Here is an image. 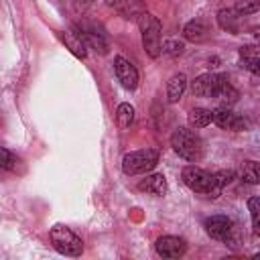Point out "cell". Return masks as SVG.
I'll return each mask as SVG.
<instances>
[{"instance_id":"1","label":"cell","mask_w":260,"mask_h":260,"mask_svg":"<svg viewBox=\"0 0 260 260\" xmlns=\"http://www.w3.org/2000/svg\"><path fill=\"white\" fill-rule=\"evenodd\" d=\"M171 146L181 158L189 162H197L203 156V140L191 128H177L171 134Z\"/></svg>"},{"instance_id":"2","label":"cell","mask_w":260,"mask_h":260,"mask_svg":"<svg viewBox=\"0 0 260 260\" xmlns=\"http://www.w3.org/2000/svg\"><path fill=\"white\" fill-rule=\"evenodd\" d=\"M138 28H140V35H142V47L146 51V55L150 59H156L160 53H162V45H160V32H162V24L160 20L150 14L148 10L138 18Z\"/></svg>"},{"instance_id":"3","label":"cell","mask_w":260,"mask_h":260,"mask_svg":"<svg viewBox=\"0 0 260 260\" xmlns=\"http://www.w3.org/2000/svg\"><path fill=\"white\" fill-rule=\"evenodd\" d=\"M160 158V150L158 148H140V150H132L126 152L122 158V171L126 175H142L148 173L150 169L156 167Z\"/></svg>"},{"instance_id":"4","label":"cell","mask_w":260,"mask_h":260,"mask_svg":"<svg viewBox=\"0 0 260 260\" xmlns=\"http://www.w3.org/2000/svg\"><path fill=\"white\" fill-rule=\"evenodd\" d=\"M49 240H51L53 248H55L59 254H63V256L77 258V256H81V252H83V242H81V238H79L73 230H69L67 225H53L51 232H49Z\"/></svg>"},{"instance_id":"5","label":"cell","mask_w":260,"mask_h":260,"mask_svg":"<svg viewBox=\"0 0 260 260\" xmlns=\"http://www.w3.org/2000/svg\"><path fill=\"white\" fill-rule=\"evenodd\" d=\"M181 177H183V183L191 191L201 193V195L215 197V179H213V173H207L205 169H199L195 165H189V167L183 169Z\"/></svg>"},{"instance_id":"6","label":"cell","mask_w":260,"mask_h":260,"mask_svg":"<svg viewBox=\"0 0 260 260\" xmlns=\"http://www.w3.org/2000/svg\"><path fill=\"white\" fill-rule=\"evenodd\" d=\"M154 250L160 258H181L187 252V242L179 236H160L154 242Z\"/></svg>"},{"instance_id":"7","label":"cell","mask_w":260,"mask_h":260,"mask_svg":"<svg viewBox=\"0 0 260 260\" xmlns=\"http://www.w3.org/2000/svg\"><path fill=\"white\" fill-rule=\"evenodd\" d=\"M114 73H116V77H118V81L124 89H136L138 87V71L122 55H118L114 59Z\"/></svg>"},{"instance_id":"8","label":"cell","mask_w":260,"mask_h":260,"mask_svg":"<svg viewBox=\"0 0 260 260\" xmlns=\"http://www.w3.org/2000/svg\"><path fill=\"white\" fill-rule=\"evenodd\" d=\"M110 8H114L122 18L138 22V18L146 12L144 0H106Z\"/></svg>"},{"instance_id":"9","label":"cell","mask_w":260,"mask_h":260,"mask_svg":"<svg viewBox=\"0 0 260 260\" xmlns=\"http://www.w3.org/2000/svg\"><path fill=\"white\" fill-rule=\"evenodd\" d=\"M213 124H217L221 130H232V132H240L246 128V122L238 114H234L230 106H219L213 110Z\"/></svg>"},{"instance_id":"10","label":"cell","mask_w":260,"mask_h":260,"mask_svg":"<svg viewBox=\"0 0 260 260\" xmlns=\"http://www.w3.org/2000/svg\"><path fill=\"white\" fill-rule=\"evenodd\" d=\"M234 230V223L228 215H211L205 219V232L213 238V240H219V242H225L230 238Z\"/></svg>"},{"instance_id":"11","label":"cell","mask_w":260,"mask_h":260,"mask_svg":"<svg viewBox=\"0 0 260 260\" xmlns=\"http://www.w3.org/2000/svg\"><path fill=\"white\" fill-rule=\"evenodd\" d=\"M219 75L217 73H201L191 81V91L197 98H213L217 91Z\"/></svg>"},{"instance_id":"12","label":"cell","mask_w":260,"mask_h":260,"mask_svg":"<svg viewBox=\"0 0 260 260\" xmlns=\"http://www.w3.org/2000/svg\"><path fill=\"white\" fill-rule=\"evenodd\" d=\"M138 189L148 193V195H165L167 193V179L162 173H152V175H146L140 183H138Z\"/></svg>"},{"instance_id":"13","label":"cell","mask_w":260,"mask_h":260,"mask_svg":"<svg viewBox=\"0 0 260 260\" xmlns=\"http://www.w3.org/2000/svg\"><path fill=\"white\" fill-rule=\"evenodd\" d=\"M217 75H219V83H217V91H215L213 98H217L223 106H232V104H236L238 98H240V91L230 83V79H228L225 73H217Z\"/></svg>"},{"instance_id":"14","label":"cell","mask_w":260,"mask_h":260,"mask_svg":"<svg viewBox=\"0 0 260 260\" xmlns=\"http://www.w3.org/2000/svg\"><path fill=\"white\" fill-rule=\"evenodd\" d=\"M75 32L79 35V39L85 43L87 49H93V51L100 53V55H106V53H108V43H106V39H104L100 32L87 30V28H75Z\"/></svg>"},{"instance_id":"15","label":"cell","mask_w":260,"mask_h":260,"mask_svg":"<svg viewBox=\"0 0 260 260\" xmlns=\"http://www.w3.org/2000/svg\"><path fill=\"white\" fill-rule=\"evenodd\" d=\"M183 37H185V41H189V43H203V41L209 37V30H207V26H205L203 20L193 18V20H189V22L183 26Z\"/></svg>"},{"instance_id":"16","label":"cell","mask_w":260,"mask_h":260,"mask_svg":"<svg viewBox=\"0 0 260 260\" xmlns=\"http://www.w3.org/2000/svg\"><path fill=\"white\" fill-rule=\"evenodd\" d=\"M185 89H187V77H185V73H175L169 79V83H167V98H169V102L171 104L179 102L183 98Z\"/></svg>"},{"instance_id":"17","label":"cell","mask_w":260,"mask_h":260,"mask_svg":"<svg viewBox=\"0 0 260 260\" xmlns=\"http://www.w3.org/2000/svg\"><path fill=\"white\" fill-rule=\"evenodd\" d=\"M217 24H219V28H223V30H228L232 35L240 32V20H238V12L236 10L221 8L217 12Z\"/></svg>"},{"instance_id":"18","label":"cell","mask_w":260,"mask_h":260,"mask_svg":"<svg viewBox=\"0 0 260 260\" xmlns=\"http://www.w3.org/2000/svg\"><path fill=\"white\" fill-rule=\"evenodd\" d=\"M187 122L191 128H205L213 122V110L209 108H193L187 114Z\"/></svg>"},{"instance_id":"19","label":"cell","mask_w":260,"mask_h":260,"mask_svg":"<svg viewBox=\"0 0 260 260\" xmlns=\"http://www.w3.org/2000/svg\"><path fill=\"white\" fill-rule=\"evenodd\" d=\"M59 37H61V41L67 45V49L75 55V57H79V59H85V55H87V47H85V43L79 39V35L77 32H59Z\"/></svg>"},{"instance_id":"20","label":"cell","mask_w":260,"mask_h":260,"mask_svg":"<svg viewBox=\"0 0 260 260\" xmlns=\"http://www.w3.org/2000/svg\"><path fill=\"white\" fill-rule=\"evenodd\" d=\"M240 179L244 183H250V185H260V162H256V160L242 162Z\"/></svg>"},{"instance_id":"21","label":"cell","mask_w":260,"mask_h":260,"mask_svg":"<svg viewBox=\"0 0 260 260\" xmlns=\"http://www.w3.org/2000/svg\"><path fill=\"white\" fill-rule=\"evenodd\" d=\"M134 122V108L130 104H120L116 108V124L120 130H128Z\"/></svg>"},{"instance_id":"22","label":"cell","mask_w":260,"mask_h":260,"mask_svg":"<svg viewBox=\"0 0 260 260\" xmlns=\"http://www.w3.org/2000/svg\"><path fill=\"white\" fill-rule=\"evenodd\" d=\"M234 177H236V173H234L232 169H221V171L213 173V179H215V197L223 191V187H225L228 183H232Z\"/></svg>"},{"instance_id":"23","label":"cell","mask_w":260,"mask_h":260,"mask_svg":"<svg viewBox=\"0 0 260 260\" xmlns=\"http://www.w3.org/2000/svg\"><path fill=\"white\" fill-rule=\"evenodd\" d=\"M234 10L238 14H254L260 10V0H236Z\"/></svg>"},{"instance_id":"24","label":"cell","mask_w":260,"mask_h":260,"mask_svg":"<svg viewBox=\"0 0 260 260\" xmlns=\"http://www.w3.org/2000/svg\"><path fill=\"white\" fill-rule=\"evenodd\" d=\"M183 49H185V45H183L179 39H167V41L162 43V53L169 55V57H179V55H183Z\"/></svg>"},{"instance_id":"25","label":"cell","mask_w":260,"mask_h":260,"mask_svg":"<svg viewBox=\"0 0 260 260\" xmlns=\"http://www.w3.org/2000/svg\"><path fill=\"white\" fill-rule=\"evenodd\" d=\"M16 162H18V158H16L8 148H2V169H6V171H16Z\"/></svg>"},{"instance_id":"26","label":"cell","mask_w":260,"mask_h":260,"mask_svg":"<svg viewBox=\"0 0 260 260\" xmlns=\"http://www.w3.org/2000/svg\"><path fill=\"white\" fill-rule=\"evenodd\" d=\"M240 63H242L244 69H248L250 73H254V75L260 77V57H254V59H242Z\"/></svg>"},{"instance_id":"27","label":"cell","mask_w":260,"mask_h":260,"mask_svg":"<svg viewBox=\"0 0 260 260\" xmlns=\"http://www.w3.org/2000/svg\"><path fill=\"white\" fill-rule=\"evenodd\" d=\"M254 57H260V47L254 45L240 47V59H254Z\"/></svg>"},{"instance_id":"28","label":"cell","mask_w":260,"mask_h":260,"mask_svg":"<svg viewBox=\"0 0 260 260\" xmlns=\"http://www.w3.org/2000/svg\"><path fill=\"white\" fill-rule=\"evenodd\" d=\"M248 211L252 217H260V197H250L248 199Z\"/></svg>"},{"instance_id":"29","label":"cell","mask_w":260,"mask_h":260,"mask_svg":"<svg viewBox=\"0 0 260 260\" xmlns=\"http://www.w3.org/2000/svg\"><path fill=\"white\" fill-rule=\"evenodd\" d=\"M252 228H254V234L260 236V217H252Z\"/></svg>"},{"instance_id":"30","label":"cell","mask_w":260,"mask_h":260,"mask_svg":"<svg viewBox=\"0 0 260 260\" xmlns=\"http://www.w3.org/2000/svg\"><path fill=\"white\" fill-rule=\"evenodd\" d=\"M254 37L260 41V26H256V28H254Z\"/></svg>"},{"instance_id":"31","label":"cell","mask_w":260,"mask_h":260,"mask_svg":"<svg viewBox=\"0 0 260 260\" xmlns=\"http://www.w3.org/2000/svg\"><path fill=\"white\" fill-rule=\"evenodd\" d=\"M252 258H254V260H260V252H256V254H254Z\"/></svg>"}]
</instances>
